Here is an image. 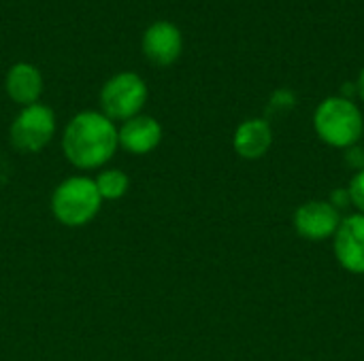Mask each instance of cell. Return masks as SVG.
I'll list each match as a JSON object with an SVG mask.
<instances>
[{"instance_id":"cell-2","label":"cell","mask_w":364,"mask_h":361,"mask_svg":"<svg viewBox=\"0 0 364 361\" xmlns=\"http://www.w3.org/2000/svg\"><path fill=\"white\" fill-rule=\"evenodd\" d=\"M314 130L324 145L346 151L364 138L363 111L350 98L328 96L316 106Z\"/></svg>"},{"instance_id":"cell-10","label":"cell","mask_w":364,"mask_h":361,"mask_svg":"<svg viewBox=\"0 0 364 361\" xmlns=\"http://www.w3.org/2000/svg\"><path fill=\"white\" fill-rule=\"evenodd\" d=\"M119 130V147L132 155L151 153L162 140V126L158 119L149 115H136L122 123Z\"/></svg>"},{"instance_id":"cell-3","label":"cell","mask_w":364,"mask_h":361,"mask_svg":"<svg viewBox=\"0 0 364 361\" xmlns=\"http://www.w3.org/2000/svg\"><path fill=\"white\" fill-rule=\"evenodd\" d=\"M102 198L96 189L94 179L70 177L64 179L51 196L53 217L68 228H81L90 223L100 211Z\"/></svg>"},{"instance_id":"cell-6","label":"cell","mask_w":364,"mask_h":361,"mask_svg":"<svg viewBox=\"0 0 364 361\" xmlns=\"http://www.w3.org/2000/svg\"><path fill=\"white\" fill-rule=\"evenodd\" d=\"M341 211L328 200H307L294 211L292 226L301 238L309 243H324L335 236L341 226Z\"/></svg>"},{"instance_id":"cell-5","label":"cell","mask_w":364,"mask_h":361,"mask_svg":"<svg viewBox=\"0 0 364 361\" xmlns=\"http://www.w3.org/2000/svg\"><path fill=\"white\" fill-rule=\"evenodd\" d=\"M55 132V115L47 104H30L21 106L15 115L9 136L11 145L21 153H38L49 145Z\"/></svg>"},{"instance_id":"cell-16","label":"cell","mask_w":364,"mask_h":361,"mask_svg":"<svg viewBox=\"0 0 364 361\" xmlns=\"http://www.w3.org/2000/svg\"><path fill=\"white\" fill-rule=\"evenodd\" d=\"M328 202H331L333 206H337L339 211H341L343 206H350V194H348V187H339V189H335Z\"/></svg>"},{"instance_id":"cell-12","label":"cell","mask_w":364,"mask_h":361,"mask_svg":"<svg viewBox=\"0 0 364 361\" xmlns=\"http://www.w3.org/2000/svg\"><path fill=\"white\" fill-rule=\"evenodd\" d=\"M94 183H96V189H98L102 200H119L126 196V191L130 187L128 174L117 170V168H109V170L98 172Z\"/></svg>"},{"instance_id":"cell-17","label":"cell","mask_w":364,"mask_h":361,"mask_svg":"<svg viewBox=\"0 0 364 361\" xmlns=\"http://www.w3.org/2000/svg\"><path fill=\"white\" fill-rule=\"evenodd\" d=\"M356 89H358V98L364 102V68L360 70L358 79H356Z\"/></svg>"},{"instance_id":"cell-15","label":"cell","mask_w":364,"mask_h":361,"mask_svg":"<svg viewBox=\"0 0 364 361\" xmlns=\"http://www.w3.org/2000/svg\"><path fill=\"white\" fill-rule=\"evenodd\" d=\"M343 162H346V166H348V168H352L354 172L363 170L364 168V147L363 145L358 143V145H354V147L346 149V151H343Z\"/></svg>"},{"instance_id":"cell-7","label":"cell","mask_w":364,"mask_h":361,"mask_svg":"<svg viewBox=\"0 0 364 361\" xmlns=\"http://www.w3.org/2000/svg\"><path fill=\"white\" fill-rule=\"evenodd\" d=\"M141 49L154 66H173L183 53V34L177 23L158 19L145 28Z\"/></svg>"},{"instance_id":"cell-8","label":"cell","mask_w":364,"mask_h":361,"mask_svg":"<svg viewBox=\"0 0 364 361\" xmlns=\"http://www.w3.org/2000/svg\"><path fill=\"white\" fill-rule=\"evenodd\" d=\"M333 253L350 274H364V215L352 213L341 219L333 236Z\"/></svg>"},{"instance_id":"cell-14","label":"cell","mask_w":364,"mask_h":361,"mask_svg":"<svg viewBox=\"0 0 364 361\" xmlns=\"http://www.w3.org/2000/svg\"><path fill=\"white\" fill-rule=\"evenodd\" d=\"M296 98L290 89H277L273 96H271V102H269V111L271 113H286L294 106Z\"/></svg>"},{"instance_id":"cell-1","label":"cell","mask_w":364,"mask_h":361,"mask_svg":"<svg viewBox=\"0 0 364 361\" xmlns=\"http://www.w3.org/2000/svg\"><path fill=\"white\" fill-rule=\"evenodd\" d=\"M119 147V130L100 111L77 113L62 134V151L66 160L81 168H100L107 164Z\"/></svg>"},{"instance_id":"cell-11","label":"cell","mask_w":364,"mask_h":361,"mask_svg":"<svg viewBox=\"0 0 364 361\" xmlns=\"http://www.w3.org/2000/svg\"><path fill=\"white\" fill-rule=\"evenodd\" d=\"M4 89L9 98L19 106L36 104L43 94V74L30 62H17L4 77Z\"/></svg>"},{"instance_id":"cell-9","label":"cell","mask_w":364,"mask_h":361,"mask_svg":"<svg viewBox=\"0 0 364 361\" xmlns=\"http://www.w3.org/2000/svg\"><path fill=\"white\" fill-rule=\"evenodd\" d=\"M273 147V128L264 117H252L237 126L232 134V149L247 162L262 160Z\"/></svg>"},{"instance_id":"cell-13","label":"cell","mask_w":364,"mask_h":361,"mask_svg":"<svg viewBox=\"0 0 364 361\" xmlns=\"http://www.w3.org/2000/svg\"><path fill=\"white\" fill-rule=\"evenodd\" d=\"M348 194H350V204L356 209V213L364 215V168L354 172V177L350 179Z\"/></svg>"},{"instance_id":"cell-4","label":"cell","mask_w":364,"mask_h":361,"mask_svg":"<svg viewBox=\"0 0 364 361\" xmlns=\"http://www.w3.org/2000/svg\"><path fill=\"white\" fill-rule=\"evenodd\" d=\"M149 89L141 74L132 70H124L107 79L100 89V113H105L111 121H128L141 115L147 102Z\"/></svg>"}]
</instances>
